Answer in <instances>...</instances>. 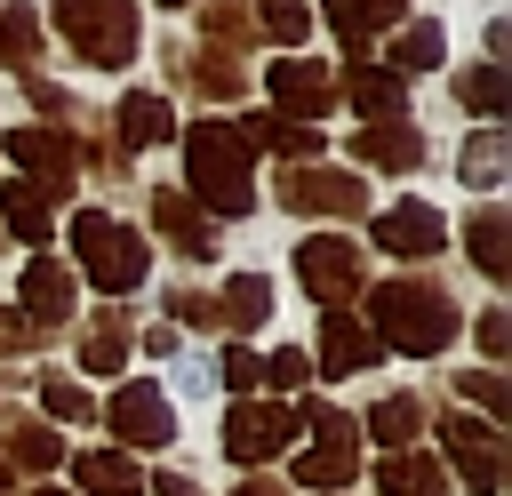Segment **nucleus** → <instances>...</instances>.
I'll return each mask as SVG.
<instances>
[{
    "label": "nucleus",
    "mask_w": 512,
    "mask_h": 496,
    "mask_svg": "<svg viewBox=\"0 0 512 496\" xmlns=\"http://www.w3.org/2000/svg\"><path fill=\"white\" fill-rule=\"evenodd\" d=\"M80 368L88 376H120L128 368V312H96V328L80 336Z\"/></svg>",
    "instance_id": "28"
},
{
    "label": "nucleus",
    "mask_w": 512,
    "mask_h": 496,
    "mask_svg": "<svg viewBox=\"0 0 512 496\" xmlns=\"http://www.w3.org/2000/svg\"><path fill=\"white\" fill-rule=\"evenodd\" d=\"M272 112L296 120V128L328 120V112H336V80H328V64H312V56H280V64H272Z\"/></svg>",
    "instance_id": "12"
},
{
    "label": "nucleus",
    "mask_w": 512,
    "mask_h": 496,
    "mask_svg": "<svg viewBox=\"0 0 512 496\" xmlns=\"http://www.w3.org/2000/svg\"><path fill=\"white\" fill-rule=\"evenodd\" d=\"M224 384H232L240 400H256V384H264V360H256L248 344H232V352H224Z\"/></svg>",
    "instance_id": "38"
},
{
    "label": "nucleus",
    "mask_w": 512,
    "mask_h": 496,
    "mask_svg": "<svg viewBox=\"0 0 512 496\" xmlns=\"http://www.w3.org/2000/svg\"><path fill=\"white\" fill-rule=\"evenodd\" d=\"M40 496H64V488H40Z\"/></svg>",
    "instance_id": "47"
},
{
    "label": "nucleus",
    "mask_w": 512,
    "mask_h": 496,
    "mask_svg": "<svg viewBox=\"0 0 512 496\" xmlns=\"http://www.w3.org/2000/svg\"><path fill=\"white\" fill-rule=\"evenodd\" d=\"M368 360H384V344L352 312H320V376H360Z\"/></svg>",
    "instance_id": "17"
},
{
    "label": "nucleus",
    "mask_w": 512,
    "mask_h": 496,
    "mask_svg": "<svg viewBox=\"0 0 512 496\" xmlns=\"http://www.w3.org/2000/svg\"><path fill=\"white\" fill-rule=\"evenodd\" d=\"M152 224H160V240H168L176 256H192V264H200V256H216V232H208V216H200V208H192L176 184H160V192H152Z\"/></svg>",
    "instance_id": "15"
},
{
    "label": "nucleus",
    "mask_w": 512,
    "mask_h": 496,
    "mask_svg": "<svg viewBox=\"0 0 512 496\" xmlns=\"http://www.w3.org/2000/svg\"><path fill=\"white\" fill-rule=\"evenodd\" d=\"M368 232H376V248H384V256H408V264L448 248V216H440L432 200H392V208H384Z\"/></svg>",
    "instance_id": "13"
},
{
    "label": "nucleus",
    "mask_w": 512,
    "mask_h": 496,
    "mask_svg": "<svg viewBox=\"0 0 512 496\" xmlns=\"http://www.w3.org/2000/svg\"><path fill=\"white\" fill-rule=\"evenodd\" d=\"M416 424H424V400H416V392H392V400L368 408V432H376L384 448H416Z\"/></svg>",
    "instance_id": "33"
},
{
    "label": "nucleus",
    "mask_w": 512,
    "mask_h": 496,
    "mask_svg": "<svg viewBox=\"0 0 512 496\" xmlns=\"http://www.w3.org/2000/svg\"><path fill=\"white\" fill-rule=\"evenodd\" d=\"M184 168H192V208L200 216H248L256 208V152L240 144L232 120H192L184 128Z\"/></svg>",
    "instance_id": "2"
},
{
    "label": "nucleus",
    "mask_w": 512,
    "mask_h": 496,
    "mask_svg": "<svg viewBox=\"0 0 512 496\" xmlns=\"http://www.w3.org/2000/svg\"><path fill=\"white\" fill-rule=\"evenodd\" d=\"M376 488H384V496H448V464H440L432 448H384Z\"/></svg>",
    "instance_id": "19"
},
{
    "label": "nucleus",
    "mask_w": 512,
    "mask_h": 496,
    "mask_svg": "<svg viewBox=\"0 0 512 496\" xmlns=\"http://www.w3.org/2000/svg\"><path fill=\"white\" fill-rule=\"evenodd\" d=\"M72 480H80V496H144V472H136V456H120V448H88V456L72 464Z\"/></svg>",
    "instance_id": "23"
},
{
    "label": "nucleus",
    "mask_w": 512,
    "mask_h": 496,
    "mask_svg": "<svg viewBox=\"0 0 512 496\" xmlns=\"http://www.w3.org/2000/svg\"><path fill=\"white\" fill-rule=\"evenodd\" d=\"M72 304H80L72 264L32 256V264H24V320H32V328H64V320H72Z\"/></svg>",
    "instance_id": "14"
},
{
    "label": "nucleus",
    "mask_w": 512,
    "mask_h": 496,
    "mask_svg": "<svg viewBox=\"0 0 512 496\" xmlns=\"http://www.w3.org/2000/svg\"><path fill=\"white\" fill-rule=\"evenodd\" d=\"M104 424H112L128 448H168V440H176V408H168V392H160V384H144V376H128V384L112 392Z\"/></svg>",
    "instance_id": "11"
},
{
    "label": "nucleus",
    "mask_w": 512,
    "mask_h": 496,
    "mask_svg": "<svg viewBox=\"0 0 512 496\" xmlns=\"http://www.w3.org/2000/svg\"><path fill=\"white\" fill-rule=\"evenodd\" d=\"M296 432H312V448L296 456V480L304 488H328V496H344L352 488V472H360V424L344 416V408H328V400H312L304 416H296Z\"/></svg>",
    "instance_id": "5"
},
{
    "label": "nucleus",
    "mask_w": 512,
    "mask_h": 496,
    "mask_svg": "<svg viewBox=\"0 0 512 496\" xmlns=\"http://www.w3.org/2000/svg\"><path fill=\"white\" fill-rule=\"evenodd\" d=\"M0 488H8V464H0Z\"/></svg>",
    "instance_id": "46"
},
{
    "label": "nucleus",
    "mask_w": 512,
    "mask_h": 496,
    "mask_svg": "<svg viewBox=\"0 0 512 496\" xmlns=\"http://www.w3.org/2000/svg\"><path fill=\"white\" fill-rule=\"evenodd\" d=\"M0 64L8 72L40 64V16H32V0H0Z\"/></svg>",
    "instance_id": "30"
},
{
    "label": "nucleus",
    "mask_w": 512,
    "mask_h": 496,
    "mask_svg": "<svg viewBox=\"0 0 512 496\" xmlns=\"http://www.w3.org/2000/svg\"><path fill=\"white\" fill-rule=\"evenodd\" d=\"M232 496H280V488H272V480H240Z\"/></svg>",
    "instance_id": "44"
},
{
    "label": "nucleus",
    "mask_w": 512,
    "mask_h": 496,
    "mask_svg": "<svg viewBox=\"0 0 512 496\" xmlns=\"http://www.w3.org/2000/svg\"><path fill=\"white\" fill-rule=\"evenodd\" d=\"M0 144H8V160L32 168L24 184H32L40 200H64V192L80 184V152H72V136H56V128H8Z\"/></svg>",
    "instance_id": "10"
},
{
    "label": "nucleus",
    "mask_w": 512,
    "mask_h": 496,
    "mask_svg": "<svg viewBox=\"0 0 512 496\" xmlns=\"http://www.w3.org/2000/svg\"><path fill=\"white\" fill-rule=\"evenodd\" d=\"M72 248H80V272H88L104 296L144 288V272H152L144 232H136V224H120V216H104V208H80V216H72Z\"/></svg>",
    "instance_id": "4"
},
{
    "label": "nucleus",
    "mask_w": 512,
    "mask_h": 496,
    "mask_svg": "<svg viewBox=\"0 0 512 496\" xmlns=\"http://www.w3.org/2000/svg\"><path fill=\"white\" fill-rule=\"evenodd\" d=\"M456 96H464V112H480V120L496 128L504 104H512V64H472V72H456Z\"/></svg>",
    "instance_id": "27"
},
{
    "label": "nucleus",
    "mask_w": 512,
    "mask_h": 496,
    "mask_svg": "<svg viewBox=\"0 0 512 496\" xmlns=\"http://www.w3.org/2000/svg\"><path fill=\"white\" fill-rule=\"evenodd\" d=\"M8 424V456L0 464H24V472H48L56 456H64V440H56V424H40V416H0Z\"/></svg>",
    "instance_id": "29"
},
{
    "label": "nucleus",
    "mask_w": 512,
    "mask_h": 496,
    "mask_svg": "<svg viewBox=\"0 0 512 496\" xmlns=\"http://www.w3.org/2000/svg\"><path fill=\"white\" fill-rule=\"evenodd\" d=\"M440 56H448V32H440L432 16H416V24H400V40L384 48V72H392V80H408V72H432Z\"/></svg>",
    "instance_id": "24"
},
{
    "label": "nucleus",
    "mask_w": 512,
    "mask_h": 496,
    "mask_svg": "<svg viewBox=\"0 0 512 496\" xmlns=\"http://www.w3.org/2000/svg\"><path fill=\"white\" fill-rule=\"evenodd\" d=\"M320 16L344 32V48H352V56H368V40L400 24V0H320Z\"/></svg>",
    "instance_id": "22"
},
{
    "label": "nucleus",
    "mask_w": 512,
    "mask_h": 496,
    "mask_svg": "<svg viewBox=\"0 0 512 496\" xmlns=\"http://www.w3.org/2000/svg\"><path fill=\"white\" fill-rule=\"evenodd\" d=\"M152 488H160V496H200V480H184V472H160Z\"/></svg>",
    "instance_id": "43"
},
{
    "label": "nucleus",
    "mask_w": 512,
    "mask_h": 496,
    "mask_svg": "<svg viewBox=\"0 0 512 496\" xmlns=\"http://www.w3.org/2000/svg\"><path fill=\"white\" fill-rule=\"evenodd\" d=\"M0 416H8V400H0Z\"/></svg>",
    "instance_id": "48"
},
{
    "label": "nucleus",
    "mask_w": 512,
    "mask_h": 496,
    "mask_svg": "<svg viewBox=\"0 0 512 496\" xmlns=\"http://www.w3.org/2000/svg\"><path fill=\"white\" fill-rule=\"evenodd\" d=\"M48 24H56L64 48H72L80 64H96V72H120V64L136 56V40H144L136 0H48Z\"/></svg>",
    "instance_id": "3"
},
{
    "label": "nucleus",
    "mask_w": 512,
    "mask_h": 496,
    "mask_svg": "<svg viewBox=\"0 0 512 496\" xmlns=\"http://www.w3.org/2000/svg\"><path fill=\"white\" fill-rule=\"evenodd\" d=\"M256 320H272V280L264 272H232L216 288V328H256Z\"/></svg>",
    "instance_id": "25"
},
{
    "label": "nucleus",
    "mask_w": 512,
    "mask_h": 496,
    "mask_svg": "<svg viewBox=\"0 0 512 496\" xmlns=\"http://www.w3.org/2000/svg\"><path fill=\"white\" fill-rule=\"evenodd\" d=\"M168 128H176V112H168V96H152V88H128L120 112H112L120 152H152V144H168Z\"/></svg>",
    "instance_id": "18"
},
{
    "label": "nucleus",
    "mask_w": 512,
    "mask_h": 496,
    "mask_svg": "<svg viewBox=\"0 0 512 496\" xmlns=\"http://www.w3.org/2000/svg\"><path fill=\"white\" fill-rule=\"evenodd\" d=\"M280 208H296V216H360L368 208V184L352 168L304 160V168H280Z\"/></svg>",
    "instance_id": "9"
},
{
    "label": "nucleus",
    "mask_w": 512,
    "mask_h": 496,
    "mask_svg": "<svg viewBox=\"0 0 512 496\" xmlns=\"http://www.w3.org/2000/svg\"><path fill=\"white\" fill-rule=\"evenodd\" d=\"M40 408H48L56 424H88V416H96V400H88L80 384H64V376H40Z\"/></svg>",
    "instance_id": "36"
},
{
    "label": "nucleus",
    "mask_w": 512,
    "mask_h": 496,
    "mask_svg": "<svg viewBox=\"0 0 512 496\" xmlns=\"http://www.w3.org/2000/svg\"><path fill=\"white\" fill-rule=\"evenodd\" d=\"M504 56H512V24L496 16V24H488V64H504Z\"/></svg>",
    "instance_id": "42"
},
{
    "label": "nucleus",
    "mask_w": 512,
    "mask_h": 496,
    "mask_svg": "<svg viewBox=\"0 0 512 496\" xmlns=\"http://www.w3.org/2000/svg\"><path fill=\"white\" fill-rule=\"evenodd\" d=\"M480 352H488V360H504V352H512V312H504V304H488V312H480Z\"/></svg>",
    "instance_id": "39"
},
{
    "label": "nucleus",
    "mask_w": 512,
    "mask_h": 496,
    "mask_svg": "<svg viewBox=\"0 0 512 496\" xmlns=\"http://www.w3.org/2000/svg\"><path fill=\"white\" fill-rule=\"evenodd\" d=\"M296 280H304V296H312V304L344 312V296H360V288H368V256H360L344 232H312V240H296Z\"/></svg>",
    "instance_id": "6"
},
{
    "label": "nucleus",
    "mask_w": 512,
    "mask_h": 496,
    "mask_svg": "<svg viewBox=\"0 0 512 496\" xmlns=\"http://www.w3.org/2000/svg\"><path fill=\"white\" fill-rule=\"evenodd\" d=\"M0 336H8V344H16V352H32V344H40V336H48V328H32V320H24V312H8V328H0Z\"/></svg>",
    "instance_id": "41"
},
{
    "label": "nucleus",
    "mask_w": 512,
    "mask_h": 496,
    "mask_svg": "<svg viewBox=\"0 0 512 496\" xmlns=\"http://www.w3.org/2000/svg\"><path fill=\"white\" fill-rule=\"evenodd\" d=\"M368 312H376V344H392V352H416V360H432L456 328H464V312H456V296L440 288V280H424V272H392V280H376L368 288Z\"/></svg>",
    "instance_id": "1"
},
{
    "label": "nucleus",
    "mask_w": 512,
    "mask_h": 496,
    "mask_svg": "<svg viewBox=\"0 0 512 496\" xmlns=\"http://www.w3.org/2000/svg\"><path fill=\"white\" fill-rule=\"evenodd\" d=\"M288 440H296V408H280V400H232L224 408V456L232 464H272V456H288Z\"/></svg>",
    "instance_id": "8"
},
{
    "label": "nucleus",
    "mask_w": 512,
    "mask_h": 496,
    "mask_svg": "<svg viewBox=\"0 0 512 496\" xmlns=\"http://www.w3.org/2000/svg\"><path fill=\"white\" fill-rule=\"evenodd\" d=\"M440 448H448V464H456V480L472 496H496L504 488V424L464 416V408H440Z\"/></svg>",
    "instance_id": "7"
},
{
    "label": "nucleus",
    "mask_w": 512,
    "mask_h": 496,
    "mask_svg": "<svg viewBox=\"0 0 512 496\" xmlns=\"http://www.w3.org/2000/svg\"><path fill=\"white\" fill-rule=\"evenodd\" d=\"M48 224H56V208L32 184H0V232H16L24 248H48Z\"/></svg>",
    "instance_id": "26"
},
{
    "label": "nucleus",
    "mask_w": 512,
    "mask_h": 496,
    "mask_svg": "<svg viewBox=\"0 0 512 496\" xmlns=\"http://www.w3.org/2000/svg\"><path fill=\"white\" fill-rule=\"evenodd\" d=\"M464 248H472V264H480L488 280H512V208H504V200H480V208L464 216Z\"/></svg>",
    "instance_id": "16"
},
{
    "label": "nucleus",
    "mask_w": 512,
    "mask_h": 496,
    "mask_svg": "<svg viewBox=\"0 0 512 496\" xmlns=\"http://www.w3.org/2000/svg\"><path fill=\"white\" fill-rule=\"evenodd\" d=\"M176 80H192L200 96H240V88H248V72H240L224 48H200V56H184V48H176Z\"/></svg>",
    "instance_id": "31"
},
{
    "label": "nucleus",
    "mask_w": 512,
    "mask_h": 496,
    "mask_svg": "<svg viewBox=\"0 0 512 496\" xmlns=\"http://www.w3.org/2000/svg\"><path fill=\"white\" fill-rule=\"evenodd\" d=\"M168 320H184V328H216V296H200V288L184 280V288H168Z\"/></svg>",
    "instance_id": "37"
},
{
    "label": "nucleus",
    "mask_w": 512,
    "mask_h": 496,
    "mask_svg": "<svg viewBox=\"0 0 512 496\" xmlns=\"http://www.w3.org/2000/svg\"><path fill=\"white\" fill-rule=\"evenodd\" d=\"M160 8H192V0H160Z\"/></svg>",
    "instance_id": "45"
},
{
    "label": "nucleus",
    "mask_w": 512,
    "mask_h": 496,
    "mask_svg": "<svg viewBox=\"0 0 512 496\" xmlns=\"http://www.w3.org/2000/svg\"><path fill=\"white\" fill-rule=\"evenodd\" d=\"M312 32V8L304 0H256V40H280V48H296Z\"/></svg>",
    "instance_id": "34"
},
{
    "label": "nucleus",
    "mask_w": 512,
    "mask_h": 496,
    "mask_svg": "<svg viewBox=\"0 0 512 496\" xmlns=\"http://www.w3.org/2000/svg\"><path fill=\"white\" fill-rule=\"evenodd\" d=\"M504 160H512V128H472V144L456 152V176H464V192H488V200H496V184H504Z\"/></svg>",
    "instance_id": "21"
},
{
    "label": "nucleus",
    "mask_w": 512,
    "mask_h": 496,
    "mask_svg": "<svg viewBox=\"0 0 512 496\" xmlns=\"http://www.w3.org/2000/svg\"><path fill=\"white\" fill-rule=\"evenodd\" d=\"M352 104H360V120H400L408 80H392L384 64H352Z\"/></svg>",
    "instance_id": "32"
},
{
    "label": "nucleus",
    "mask_w": 512,
    "mask_h": 496,
    "mask_svg": "<svg viewBox=\"0 0 512 496\" xmlns=\"http://www.w3.org/2000/svg\"><path fill=\"white\" fill-rule=\"evenodd\" d=\"M448 384H456L472 408H488V424H504V416H512V384H504L496 368H464V376H448Z\"/></svg>",
    "instance_id": "35"
},
{
    "label": "nucleus",
    "mask_w": 512,
    "mask_h": 496,
    "mask_svg": "<svg viewBox=\"0 0 512 496\" xmlns=\"http://www.w3.org/2000/svg\"><path fill=\"white\" fill-rule=\"evenodd\" d=\"M264 384H312V360H304L296 344H280V352L264 360Z\"/></svg>",
    "instance_id": "40"
},
{
    "label": "nucleus",
    "mask_w": 512,
    "mask_h": 496,
    "mask_svg": "<svg viewBox=\"0 0 512 496\" xmlns=\"http://www.w3.org/2000/svg\"><path fill=\"white\" fill-rule=\"evenodd\" d=\"M352 152H360L368 168H392V176H400V168H416V160H424V136H416L408 120H368V128L352 136Z\"/></svg>",
    "instance_id": "20"
}]
</instances>
